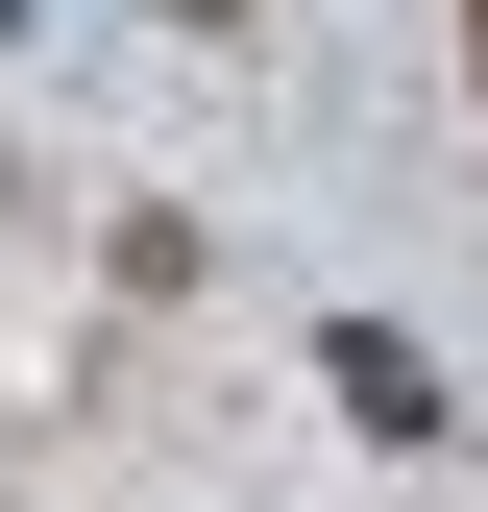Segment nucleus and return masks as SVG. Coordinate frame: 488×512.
I'll return each instance as SVG.
<instances>
[{
  "instance_id": "f257e3e1",
  "label": "nucleus",
  "mask_w": 488,
  "mask_h": 512,
  "mask_svg": "<svg viewBox=\"0 0 488 512\" xmlns=\"http://www.w3.org/2000/svg\"><path fill=\"white\" fill-rule=\"evenodd\" d=\"M342 415H366V439H440V366H415L391 317H342Z\"/></svg>"
}]
</instances>
